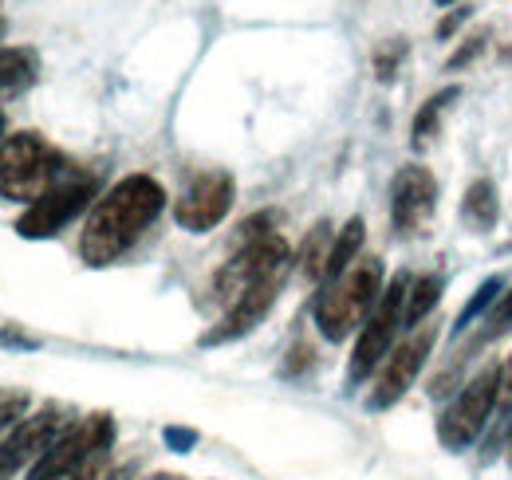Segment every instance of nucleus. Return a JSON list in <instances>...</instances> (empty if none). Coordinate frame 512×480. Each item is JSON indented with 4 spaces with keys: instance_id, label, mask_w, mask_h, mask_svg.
<instances>
[{
    "instance_id": "f257e3e1",
    "label": "nucleus",
    "mask_w": 512,
    "mask_h": 480,
    "mask_svg": "<svg viewBox=\"0 0 512 480\" xmlns=\"http://www.w3.org/2000/svg\"><path fill=\"white\" fill-rule=\"evenodd\" d=\"M166 209V189L150 174H127L115 181L91 209L83 233H79V256L87 268H107L119 256H127L138 237L158 221Z\"/></svg>"
},
{
    "instance_id": "f03ea898",
    "label": "nucleus",
    "mask_w": 512,
    "mask_h": 480,
    "mask_svg": "<svg viewBox=\"0 0 512 480\" xmlns=\"http://www.w3.org/2000/svg\"><path fill=\"white\" fill-rule=\"evenodd\" d=\"M383 296V260L379 256H359L343 276L327 280L316 300V327L327 343H343L355 335L375 303Z\"/></svg>"
},
{
    "instance_id": "7ed1b4c3",
    "label": "nucleus",
    "mask_w": 512,
    "mask_h": 480,
    "mask_svg": "<svg viewBox=\"0 0 512 480\" xmlns=\"http://www.w3.org/2000/svg\"><path fill=\"white\" fill-rule=\"evenodd\" d=\"M111 445H115L111 414H87L56 437V445L32 465L28 480H99V473L107 469Z\"/></svg>"
},
{
    "instance_id": "20e7f679",
    "label": "nucleus",
    "mask_w": 512,
    "mask_h": 480,
    "mask_svg": "<svg viewBox=\"0 0 512 480\" xmlns=\"http://www.w3.org/2000/svg\"><path fill=\"white\" fill-rule=\"evenodd\" d=\"M71 178L67 158L40 134L20 130L0 142V197L4 201H40L48 189Z\"/></svg>"
},
{
    "instance_id": "39448f33",
    "label": "nucleus",
    "mask_w": 512,
    "mask_h": 480,
    "mask_svg": "<svg viewBox=\"0 0 512 480\" xmlns=\"http://www.w3.org/2000/svg\"><path fill=\"white\" fill-rule=\"evenodd\" d=\"M288 268H292V248L280 233H260L253 240H241L237 256L213 276V300L229 311L241 296H249L260 284L288 280Z\"/></svg>"
},
{
    "instance_id": "423d86ee",
    "label": "nucleus",
    "mask_w": 512,
    "mask_h": 480,
    "mask_svg": "<svg viewBox=\"0 0 512 480\" xmlns=\"http://www.w3.org/2000/svg\"><path fill=\"white\" fill-rule=\"evenodd\" d=\"M406 292H410V276H394L390 288H383V296L375 303V311L367 315V323L359 327V343L351 351V362H347V382L359 386L363 378H371L383 359L394 351V335L398 327L406 323Z\"/></svg>"
},
{
    "instance_id": "0eeeda50",
    "label": "nucleus",
    "mask_w": 512,
    "mask_h": 480,
    "mask_svg": "<svg viewBox=\"0 0 512 480\" xmlns=\"http://www.w3.org/2000/svg\"><path fill=\"white\" fill-rule=\"evenodd\" d=\"M501 398V366H485L477 378L465 382V390L446 406V414L438 418V437L446 449H469L481 429L493 418V406Z\"/></svg>"
},
{
    "instance_id": "6e6552de",
    "label": "nucleus",
    "mask_w": 512,
    "mask_h": 480,
    "mask_svg": "<svg viewBox=\"0 0 512 480\" xmlns=\"http://www.w3.org/2000/svg\"><path fill=\"white\" fill-rule=\"evenodd\" d=\"M99 193V181L91 174H71L67 181H60L56 189H48L40 201H32L20 221H16V233L24 240H48L60 237L67 225L91 205V197Z\"/></svg>"
},
{
    "instance_id": "1a4fd4ad",
    "label": "nucleus",
    "mask_w": 512,
    "mask_h": 480,
    "mask_svg": "<svg viewBox=\"0 0 512 480\" xmlns=\"http://www.w3.org/2000/svg\"><path fill=\"white\" fill-rule=\"evenodd\" d=\"M434 343H438L434 323L414 327V335H410V339H402V343H398V347L383 359L379 378H375V386H371L367 406H371V410H390V406H398V402L406 398V390L414 386L418 370L426 366L430 351H434Z\"/></svg>"
},
{
    "instance_id": "9d476101",
    "label": "nucleus",
    "mask_w": 512,
    "mask_h": 480,
    "mask_svg": "<svg viewBox=\"0 0 512 480\" xmlns=\"http://www.w3.org/2000/svg\"><path fill=\"white\" fill-rule=\"evenodd\" d=\"M438 209V181L426 166H402L390 181V225L398 237H422Z\"/></svg>"
},
{
    "instance_id": "9b49d317",
    "label": "nucleus",
    "mask_w": 512,
    "mask_h": 480,
    "mask_svg": "<svg viewBox=\"0 0 512 480\" xmlns=\"http://www.w3.org/2000/svg\"><path fill=\"white\" fill-rule=\"evenodd\" d=\"M67 429V418L60 406H48L40 414H28L20 425H12L0 437V480H12L20 469H32Z\"/></svg>"
},
{
    "instance_id": "f8f14e48",
    "label": "nucleus",
    "mask_w": 512,
    "mask_h": 480,
    "mask_svg": "<svg viewBox=\"0 0 512 480\" xmlns=\"http://www.w3.org/2000/svg\"><path fill=\"white\" fill-rule=\"evenodd\" d=\"M233 197H237V181L225 170H205L182 189L178 205H174V221L186 229V233H209L217 229L229 209H233Z\"/></svg>"
},
{
    "instance_id": "ddd939ff",
    "label": "nucleus",
    "mask_w": 512,
    "mask_h": 480,
    "mask_svg": "<svg viewBox=\"0 0 512 480\" xmlns=\"http://www.w3.org/2000/svg\"><path fill=\"white\" fill-rule=\"evenodd\" d=\"M280 288H284V280H268V284H260L253 288L249 296H241V300L233 303L225 315H221V323L201 339L205 347H221V343H233V339H245L249 331H256V323L272 311V303L280 296Z\"/></svg>"
},
{
    "instance_id": "4468645a",
    "label": "nucleus",
    "mask_w": 512,
    "mask_h": 480,
    "mask_svg": "<svg viewBox=\"0 0 512 480\" xmlns=\"http://www.w3.org/2000/svg\"><path fill=\"white\" fill-rule=\"evenodd\" d=\"M363 217H351L339 233H335V240H331V256H327V272H323V284L327 280H335V276H343L355 260H359V248H363Z\"/></svg>"
},
{
    "instance_id": "2eb2a0df",
    "label": "nucleus",
    "mask_w": 512,
    "mask_h": 480,
    "mask_svg": "<svg viewBox=\"0 0 512 480\" xmlns=\"http://www.w3.org/2000/svg\"><path fill=\"white\" fill-rule=\"evenodd\" d=\"M442 292H446V280H442L438 272H434V276H418V280H410V292H406V327H422L426 315L438 307Z\"/></svg>"
},
{
    "instance_id": "dca6fc26",
    "label": "nucleus",
    "mask_w": 512,
    "mask_h": 480,
    "mask_svg": "<svg viewBox=\"0 0 512 480\" xmlns=\"http://www.w3.org/2000/svg\"><path fill=\"white\" fill-rule=\"evenodd\" d=\"M36 79V52L0 48V95H16Z\"/></svg>"
},
{
    "instance_id": "f3484780",
    "label": "nucleus",
    "mask_w": 512,
    "mask_h": 480,
    "mask_svg": "<svg viewBox=\"0 0 512 480\" xmlns=\"http://www.w3.org/2000/svg\"><path fill=\"white\" fill-rule=\"evenodd\" d=\"M465 217L477 233H489L497 225V185L489 178H477L465 193Z\"/></svg>"
},
{
    "instance_id": "a211bd4d",
    "label": "nucleus",
    "mask_w": 512,
    "mask_h": 480,
    "mask_svg": "<svg viewBox=\"0 0 512 480\" xmlns=\"http://www.w3.org/2000/svg\"><path fill=\"white\" fill-rule=\"evenodd\" d=\"M331 225L320 221L308 240H304V248H300V272H304V280H312V284H323V272H327V256H331Z\"/></svg>"
},
{
    "instance_id": "6ab92c4d",
    "label": "nucleus",
    "mask_w": 512,
    "mask_h": 480,
    "mask_svg": "<svg viewBox=\"0 0 512 480\" xmlns=\"http://www.w3.org/2000/svg\"><path fill=\"white\" fill-rule=\"evenodd\" d=\"M457 95H461L457 87H446V91H438L434 99H426V103H422V111L414 115V146H418V150H422V146H426V142L438 134L442 115L453 107V99H457Z\"/></svg>"
},
{
    "instance_id": "aec40b11",
    "label": "nucleus",
    "mask_w": 512,
    "mask_h": 480,
    "mask_svg": "<svg viewBox=\"0 0 512 480\" xmlns=\"http://www.w3.org/2000/svg\"><path fill=\"white\" fill-rule=\"evenodd\" d=\"M501 288H505V280H501V276H489V280L473 292V300L461 307V315H457V331H465V327H473V319L489 315V311H493V303L501 300Z\"/></svg>"
},
{
    "instance_id": "412c9836",
    "label": "nucleus",
    "mask_w": 512,
    "mask_h": 480,
    "mask_svg": "<svg viewBox=\"0 0 512 480\" xmlns=\"http://www.w3.org/2000/svg\"><path fill=\"white\" fill-rule=\"evenodd\" d=\"M509 327H512V288L509 292H501V300L493 303V311L485 315V331L477 335V343H489V339L505 335Z\"/></svg>"
},
{
    "instance_id": "4be33fe9",
    "label": "nucleus",
    "mask_w": 512,
    "mask_h": 480,
    "mask_svg": "<svg viewBox=\"0 0 512 480\" xmlns=\"http://www.w3.org/2000/svg\"><path fill=\"white\" fill-rule=\"evenodd\" d=\"M402 56H406V44H402V40H386L383 48L375 52V75H379L383 83H390L394 71H398V63H402Z\"/></svg>"
},
{
    "instance_id": "5701e85b",
    "label": "nucleus",
    "mask_w": 512,
    "mask_h": 480,
    "mask_svg": "<svg viewBox=\"0 0 512 480\" xmlns=\"http://www.w3.org/2000/svg\"><path fill=\"white\" fill-rule=\"evenodd\" d=\"M24 410H28V394H0V437L28 418Z\"/></svg>"
},
{
    "instance_id": "b1692460",
    "label": "nucleus",
    "mask_w": 512,
    "mask_h": 480,
    "mask_svg": "<svg viewBox=\"0 0 512 480\" xmlns=\"http://www.w3.org/2000/svg\"><path fill=\"white\" fill-rule=\"evenodd\" d=\"M0 347L32 351V347H40V339H32V335H24V331H16V327H0Z\"/></svg>"
},
{
    "instance_id": "393cba45",
    "label": "nucleus",
    "mask_w": 512,
    "mask_h": 480,
    "mask_svg": "<svg viewBox=\"0 0 512 480\" xmlns=\"http://www.w3.org/2000/svg\"><path fill=\"white\" fill-rule=\"evenodd\" d=\"M193 441H197V433H193V429H166V445H174L178 453H186Z\"/></svg>"
},
{
    "instance_id": "a878e982",
    "label": "nucleus",
    "mask_w": 512,
    "mask_h": 480,
    "mask_svg": "<svg viewBox=\"0 0 512 480\" xmlns=\"http://www.w3.org/2000/svg\"><path fill=\"white\" fill-rule=\"evenodd\" d=\"M481 48H485V36H473V44H469L465 52H457V56L449 60V67H461V63H469L473 56H477V52H481Z\"/></svg>"
},
{
    "instance_id": "bb28decb",
    "label": "nucleus",
    "mask_w": 512,
    "mask_h": 480,
    "mask_svg": "<svg viewBox=\"0 0 512 480\" xmlns=\"http://www.w3.org/2000/svg\"><path fill=\"white\" fill-rule=\"evenodd\" d=\"M501 390H505V398L512 402V359L505 362V370H501Z\"/></svg>"
},
{
    "instance_id": "cd10ccee",
    "label": "nucleus",
    "mask_w": 512,
    "mask_h": 480,
    "mask_svg": "<svg viewBox=\"0 0 512 480\" xmlns=\"http://www.w3.org/2000/svg\"><path fill=\"white\" fill-rule=\"evenodd\" d=\"M4 126H8V119H4V111H0V142H4Z\"/></svg>"
},
{
    "instance_id": "c85d7f7f",
    "label": "nucleus",
    "mask_w": 512,
    "mask_h": 480,
    "mask_svg": "<svg viewBox=\"0 0 512 480\" xmlns=\"http://www.w3.org/2000/svg\"><path fill=\"white\" fill-rule=\"evenodd\" d=\"M4 28H8V24H4V16H0V40H4Z\"/></svg>"
},
{
    "instance_id": "c756f323",
    "label": "nucleus",
    "mask_w": 512,
    "mask_h": 480,
    "mask_svg": "<svg viewBox=\"0 0 512 480\" xmlns=\"http://www.w3.org/2000/svg\"><path fill=\"white\" fill-rule=\"evenodd\" d=\"M150 480H182V477H150Z\"/></svg>"
},
{
    "instance_id": "7c9ffc66",
    "label": "nucleus",
    "mask_w": 512,
    "mask_h": 480,
    "mask_svg": "<svg viewBox=\"0 0 512 480\" xmlns=\"http://www.w3.org/2000/svg\"><path fill=\"white\" fill-rule=\"evenodd\" d=\"M438 4H453V0H438Z\"/></svg>"
},
{
    "instance_id": "2f4dec72",
    "label": "nucleus",
    "mask_w": 512,
    "mask_h": 480,
    "mask_svg": "<svg viewBox=\"0 0 512 480\" xmlns=\"http://www.w3.org/2000/svg\"><path fill=\"white\" fill-rule=\"evenodd\" d=\"M509 461H512V441H509Z\"/></svg>"
}]
</instances>
